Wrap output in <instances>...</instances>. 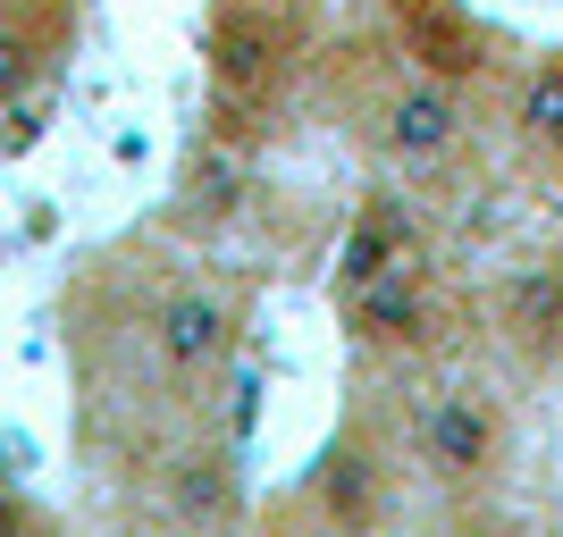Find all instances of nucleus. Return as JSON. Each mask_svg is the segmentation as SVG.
Listing matches in <instances>:
<instances>
[{
	"label": "nucleus",
	"mask_w": 563,
	"mask_h": 537,
	"mask_svg": "<svg viewBox=\"0 0 563 537\" xmlns=\"http://www.w3.org/2000/svg\"><path fill=\"white\" fill-rule=\"evenodd\" d=\"M412 462H421L429 488L446 495H479L505 462V412H496L488 387H471V378H446V387H429L421 412H412Z\"/></svg>",
	"instance_id": "obj_1"
},
{
	"label": "nucleus",
	"mask_w": 563,
	"mask_h": 537,
	"mask_svg": "<svg viewBox=\"0 0 563 537\" xmlns=\"http://www.w3.org/2000/svg\"><path fill=\"white\" fill-rule=\"evenodd\" d=\"M362 143L396 168H438L454 143H463V93L438 85V76H421V68L396 76V85L362 110Z\"/></svg>",
	"instance_id": "obj_2"
},
{
	"label": "nucleus",
	"mask_w": 563,
	"mask_h": 537,
	"mask_svg": "<svg viewBox=\"0 0 563 537\" xmlns=\"http://www.w3.org/2000/svg\"><path fill=\"white\" fill-rule=\"evenodd\" d=\"M336 303H345V336L362 353H429L438 336H446L421 260H404V269H387V278L353 286V294H336Z\"/></svg>",
	"instance_id": "obj_3"
},
{
	"label": "nucleus",
	"mask_w": 563,
	"mask_h": 537,
	"mask_svg": "<svg viewBox=\"0 0 563 537\" xmlns=\"http://www.w3.org/2000/svg\"><path fill=\"white\" fill-rule=\"evenodd\" d=\"M228 345H235V303L219 286H168L161 303H152V353H161L168 378L219 370Z\"/></svg>",
	"instance_id": "obj_4"
},
{
	"label": "nucleus",
	"mask_w": 563,
	"mask_h": 537,
	"mask_svg": "<svg viewBox=\"0 0 563 537\" xmlns=\"http://www.w3.org/2000/svg\"><path fill=\"white\" fill-rule=\"evenodd\" d=\"M396 51L421 76L454 85V93H463L471 76H488V34H479L454 0H396Z\"/></svg>",
	"instance_id": "obj_5"
},
{
	"label": "nucleus",
	"mask_w": 563,
	"mask_h": 537,
	"mask_svg": "<svg viewBox=\"0 0 563 537\" xmlns=\"http://www.w3.org/2000/svg\"><path fill=\"white\" fill-rule=\"evenodd\" d=\"M278 59H286V34L261 9H219V25H211V93H219V110H235V101H261L269 85H278Z\"/></svg>",
	"instance_id": "obj_6"
},
{
	"label": "nucleus",
	"mask_w": 563,
	"mask_h": 537,
	"mask_svg": "<svg viewBox=\"0 0 563 537\" xmlns=\"http://www.w3.org/2000/svg\"><path fill=\"white\" fill-rule=\"evenodd\" d=\"M404 260H421V227H412V211H404V193H362V211H353L345 244H336V294L387 278V269H404Z\"/></svg>",
	"instance_id": "obj_7"
},
{
	"label": "nucleus",
	"mask_w": 563,
	"mask_h": 537,
	"mask_svg": "<svg viewBox=\"0 0 563 537\" xmlns=\"http://www.w3.org/2000/svg\"><path fill=\"white\" fill-rule=\"evenodd\" d=\"M496 320H505L514 345L539 353V361H547V353H563V278H555V269H521V278H505Z\"/></svg>",
	"instance_id": "obj_8"
},
{
	"label": "nucleus",
	"mask_w": 563,
	"mask_h": 537,
	"mask_svg": "<svg viewBox=\"0 0 563 537\" xmlns=\"http://www.w3.org/2000/svg\"><path fill=\"white\" fill-rule=\"evenodd\" d=\"M514 135L530 143V152H563V51L521 76V93H514Z\"/></svg>",
	"instance_id": "obj_9"
},
{
	"label": "nucleus",
	"mask_w": 563,
	"mask_h": 537,
	"mask_svg": "<svg viewBox=\"0 0 563 537\" xmlns=\"http://www.w3.org/2000/svg\"><path fill=\"white\" fill-rule=\"evenodd\" d=\"M168 513L177 521H228L235 513V479L219 454H186V462L168 470Z\"/></svg>",
	"instance_id": "obj_10"
},
{
	"label": "nucleus",
	"mask_w": 563,
	"mask_h": 537,
	"mask_svg": "<svg viewBox=\"0 0 563 537\" xmlns=\"http://www.w3.org/2000/svg\"><path fill=\"white\" fill-rule=\"evenodd\" d=\"M34 76H43V51H34V34L0 18V101H18Z\"/></svg>",
	"instance_id": "obj_11"
},
{
	"label": "nucleus",
	"mask_w": 563,
	"mask_h": 537,
	"mask_svg": "<svg viewBox=\"0 0 563 537\" xmlns=\"http://www.w3.org/2000/svg\"><path fill=\"white\" fill-rule=\"evenodd\" d=\"M228 202H235V168L211 160V168H202V211H228Z\"/></svg>",
	"instance_id": "obj_12"
},
{
	"label": "nucleus",
	"mask_w": 563,
	"mask_h": 537,
	"mask_svg": "<svg viewBox=\"0 0 563 537\" xmlns=\"http://www.w3.org/2000/svg\"><path fill=\"white\" fill-rule=\"evenodd\" d=\"M34 126H43V118H34V110H9V126H0V143H9V152H34Z\"/></svg>",
	"instance_id": "obj_13"
},
{
	"label": "nucleus",
	"mask_w": 563,
	"mask_h": 537,
	"mask_svg": "<svg viewBox=\"0 0 563 537\" xmlns=\"http://www.w3.org/2000/svg\"><path fill=\"white\" fill-rule=\"evenodd\" d=\"M0 529H25V504H9V495H0Z\"/></svg>",
	"instance_id": "obj_14"
}]
</instances>
